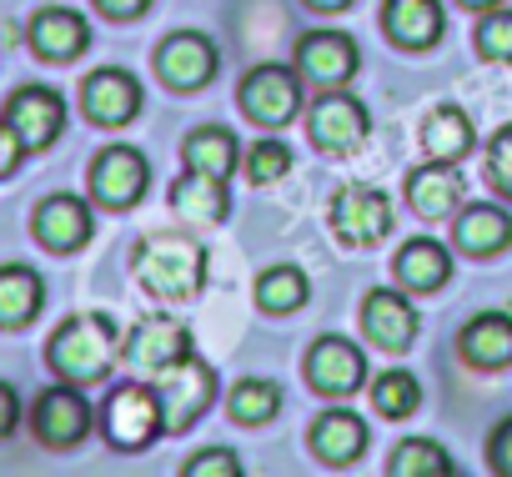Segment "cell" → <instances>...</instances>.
<instances>
[{
    "label": "cell",
    "instance_id": "cell-1",
    "mask_svg": "<svg viewBox=\"0 0 512 477\" xmlns=\"http://www.w3.org/2000/svg\"><path fill=\"white\" fill-rule=\"evenodd\" d=\"M121 357V337H116V322L106 312H76L56 327L51 347H46V362L56 367V377L76 382V387H91L101 382Z\"/></svg>",
    "mask_w": 512,
    "mask_h": 477
},
{
    "label": "cell",
    "instance_id": "cell-2",
    "mask_svg": "<svg viewBox=\"0 0 512 477\" xmlns=\"http://www.w3.org/2000/svg\"><path fill=\"white\" fill-rule=\"evenodd\" d=\"M136 277L161 302H196V292L206 287V247L181 231L151 236L136 252Z\"/></svg>",
    "mask_w": 512,
    "mask_h": 477
},
{
    "label": "cell",
    "instance_id": "cell-3",
    "mask_svg": "<svg viewBox=\"0 0 512 477\" xmlns=\"http://www.w3.org/2000/svg\"><path fill=\"white\" fill-rule=\"evenodd\" d=\"M101 427H106V442L121 447V452L151 447V442L166 432V412H161L156 387H146V382H121V387L106 397Z\"/></svg>",
    "mask_w": 512,
    "mask_h": 477
},
{
    "label": "cell",
    "instance_id": "cell-4",
    "mask_svg": "<svg viewBox=\"0 0 512 477\" xmlns=\"http://www.w3.org/2000/svg\"><path fill=\"white\" fill-rule=\"evenodd\" d=\"M151 387H156V397H161L166 432H186V427L216 402V372H211L196 352L181 357V362H171V367H161V372L151 377Z\"/></svg>",
    "mask_w": 512,
    "mask_h": 477
},
{
    "label": "cell",
    "instance_id": "cell-5",
    "mask_svg": "<svg viewBox=\"0 0 512 477\" xmlns=\"http://www.w3.org/2000/svg\"><path fill=\"white\" fill-rule=\"evenodd\" d=\"M392 221H397L392 196L382 186H372V181H352L332 201V226H337V236H342L347 247H377V242H387Z\"/></svg>",
    "mask_w": 512,
    "mask_h": 477
},
{
    "label": "cell",
    "instance_id": "cell-6",
    "mask_svg": "<svg viewBox=\"0 0 512 477\" xmlns=\"http://www.w3.org/2000/svg\"><path fill=\"white\" fill-rule=\"evenodd\" d=\"M367 131H372L367 106H362L357 96H347L342 86H337V91H327V96H317V101H312V111H307V136H312L322 151H332V156L357 151V146L367 141Z\"/></svg>",
    "mask_w": 512,
    "mask_h": 477
},
{
    "label": "cell",
    "instance_id": "cell-7",
    "mask_svg": "<svg viewBox=\"0 0 512 477\" xmlns=\"http://www.w3.org/2000/svg\"><path fill=\"white\" fill-rule=\"evenodd\" d=\"M241 111L256 126H287L302 111V71L287 66H256L241 81Z\"/></svg>",
    "mask_w": 512,
    "mask_h": 477
},
{
    "label": "cell",
    "instance_id": "cell-8",
    "mask_svg": "<svg viewBox=\"0 0 512 477\" xmlns=\"http://www.w3.org/2000/svg\"><path fill=\"white\" fill-rule=\"evenodd\" d=\"M151 186V166L136 146H106L96 161H91V196L111 211H126L146 196Z\"/></svg>",
    "mask_w": 512,
    "mask_h": 477
},
{
    "label": "cell",
    "instance_id": "cell-9",
    "mask_svg": "<svg viewBox=\"0 0 512 477\" xmlns=\"http://www.w3.org/2000/svg\"><path fill=\"white\" fill-rule=\"evenodd\" d=\"M357 66H362V51L347 31H312L297 41V71H302V81H312L322 91L347 86L357 76Z\"/></svg>",
    "mask_w": 512,
    "mask_h": 477
},
{
    "label": "cell",
    "instance_id": "cell-10",
    "mask_svg": "<svg viewBox=\"0 0 512 477\" xmlns=\"http://www.w3.org/2000/svg\"><path fill=\"white\" fill-rule=\"evenodd\" d=\"M81 106H86V116L96 126H111V131L116 126H131L141 116V81L131 71H121V66H101V71L86 76Z\"/></svg>",
    "mask_w": 512,
    "mask_h": 477
},
{
    "label": "cell",
    "instance_id": "cell-11",
    "mask_svg": "<svg viewBox=\"0 0 512 477\" xmlns=\"http://www.w3.org/2000/svg\"><path fill=\"white\" fill-rule=\"evenodd\" d=\"M216 66H221L216 61V46L201 31H176L156 51V71H161V81L171 91H201V86H211Z\"/></svg>",
    "mask_w": 512,
    "mask_h": 477
},
{
    "label": "cell",
    "instance_id": "cell-12",
    "mask_svg": "<svg viewBox=\"0 0 512 477\" xmlns=\"http://www.w3.org/2000/svg\"><path fill=\"white\" fill-rule=\"evenodd\" d=\"M31 427L46 447H76L86 432H91V407L86 397L76 392V382L66 387H46L36 397V412H31Z\"/></svg>",
    "mask_w": 512,
    "mask_h": 477
},
{
    "label": "cell",
    "instance_id": "cell-13",
    "mask_svg": "<svg viewBox=\"0 0 512 477\" xmlns=\"http://www.w3.org/2000/svg\"><path fill=\"white\" fill-rule=\"evenodd\" d=\"M307 382L327 397H347L367 382V357L357 342L347 337H317V347L307 352Z\"/></svg>",
    "mask_w": 512,
    "mask_h": 477
},
{
    "label": "cell",
    "instance_id": "cell-14",
    "mask_svg": "<svg viewBox=\"0 0 512 477\" xmlns=\"http://www.w3.org/2000/svg\"><path fill=\"white\" fill-rule=\"evenodd\" d=\"M96 231V216H91V201L61 191V196H46L36 206V242L51 247V252H81Z\"/></svg>",
    "mask_w": 512,
    "mask_h": 477
},
{
    "label": "cell",
    "instance_id": "cell-15",
    "mask_svg": "<svg viewBox=\"0 0 512 477\" xmlns=\"http://www.w3.org/2000/svg\"><path fill=\"white\" fill-rule=\"evenodd\" d=\"M6 121L16 126V136L31 146V151H46L61 126H66V101L51 91V86H21L11 101H6Z\"/></svg>",
    "mask_w": 512,
    "mask_h": 477
},
{
    "label": "cell",
    "instance_id": "cell-16",
    "mask_svg": "<svg viewBox=\"0 0 512 477\" xmlns=\"http://www.w3.org/2000/svg\"><path fill=\"white\" fill-rule=\"evenodd\" d=\"M26 41H31V51H36L41 61L66 66V61H76V56L91 46V26H86V16H76V11H66V6H46V11L31 16Z\"/></svg>",
    "mask_w": 512,
    "mask_h": 477
},
{
    "label": "cell",
    "instance_id": "cell-17",
    "mask_svg": "<svg viewBox=\"0 0 512 477\" xmlns=\"http://www.w3.org/2000/svg\"><path fill=\"white\" fill-rule=\"evenodd\" d=\"M191 357V332L176 317H146L131 337H126V362L146 377H156L161 367Z\"/></svg>",
    "mask_w": 512,
    "mask_h": 477
},
{
    "label": "cell",
    "instance_id": "cell-18",
    "mask_svg": "<svg viewBox=\"0 0 512 477\" xmlns=\"http://www.w3.org/2000/svg\"><path fill=\"white\" fill-rule=\"evenodd\" d=\"M362 332L377 347H387V352H407L417 342V307L407 297L387 292V287L382 292H367V302H362Z\"/></svg>",
    "mask_w": 512,
    "mask_h": 477
},
{
    "label": "cell",
    "instance_id": "cell-19",
    "mask_svg": "<svg viewBox=\"0 0 512 477\" xmlns=\"http://www.w3.org/2000/svg\"><path fill=\"white\" fill-rule=\"evenodd\" d=\"M407 201L422 221H442L462 211V176L452 171V161H427L407 176Z\"/></svg>",
    "mask_w": 512,
    "mask_h": 477
},
{
    "label": "cell",
    "instance_id": "cell-20",
    "mask_svg": "<svg viewBox=\"0 0 512 477\" xmlns=\"http://www.w3.org/2000/svg\"><path fill=\"white\" fill-rule=\"evenodd\" d=\"M382 26H387V36L397 46L427 51L432 41H442L447 16H442V0H387V6H382Z\"/></svg>",
    "mask_w": 512,
    "mask_h": 477
},
{
    "label": "cell",
    "instance_id": "cell-21",
    "mask_svg": "<svg viewBox=\"0 0 512 477\" xmlns=\"http://www.w3.org/2000/svg\"><path fill=\"white\" fill-rule=\"evenodd\" d=\"M312 452L322 457V462H332V467H347V462H357L362 457V447H367V422L357 417V412H347V407H332V412H322L317 422H312Z\"/></svg>",
    "mask_w": 512,
    "mask_h": 477
},
{
    "label": "cell",
    "instance_id": "cell-22",
    "mask_svg": "<svg viewBox=\"0 0 512 477\" xmlns=\"http://www.w3.org/2000/svg\"><path fill=\"white\" fill-rule=\"evenodd\" d=\"M397 282L412 287V292H437L447 277H452V252L437 242V236H412V242H402L397 252Z\"/></svg>",
    "mask_w": 512,
    "mask_h": 477
},
{
    "label": "cell",
    "instance_id": "cell-23",
    "mask_svg": "<svg viewBox=\"0 0 512 477\" xmlns=\"http://www.w3.org/2000/svg\"><path fill=\"white\" fill-rule=\"evenodd\" d=\"M41 307H46V282L31 267H21V262L0 267V327L6 332L31 327L41 317Z\"/></svg>",
    "mask_w": 512,
    "mask_h": 477
},
{
    "label": "cell",
    "instance_id": "cell-24",
    "mask_svg": "<svg viewBox=\"0 0 512 477\" xmlns=\"http://www.w3.org/2000/svg\"><path fill=\"white\" fill-rule=\"evenodd\" d=\"M171 211L186 216V221H206V226H216V221H226V211H231V191H226L221 176L186 171V176L171 186Z\"/></svg>",
    "mask_w": 512,
    "mask_h": 477
},
{
    "label": "cell",
    "instance_id": "cell-25",
    "mask_svg": "<svg viewBox=\"0 0 512 477\" xmlns=\"http://www.w3.org/2000/svg\"><path fill=\"white\" fill-rule=\"evenodd\" d=\"M457 247L472 257H497L512 247V216L502 206H462L457 211Z\"/></svg>",
    "mask_w": 512,
    "mask_h": 477
},
{
    "label": "cell",
    "instance_id": "cell-26",
    "mask_svg": "<svg viewBox=\"0 0 512 477\" xmlns=\"http://www.w3.org/2000/svg\"><path fill=\"white\" fill-rule=\"evenodd\" d=\"M462 357L472 367H512V317L507 312H477L462 327Z\"/></svg>",
    "mask_w": 512,
    "mask_h": 477
},
{
    "label": "cell",
    "instance_id": "cell-27",
    "mask_svg": "<svg viewBox=\"0 0 512 477\" xmlns=\"http://www.w3.org/2000/svg\"><path fill=\"white\" fill-rule=\"evenodd\" d=\"M422 146L432 161H462L472 151V121L462 106H437L422 126Z\"/></svg>",
    "mask_w": 512,
    "mask_h": 477
},
{
    "label": "cell",
    "instance_id": "cell-28",
    "mask_svg": "<svg viewBox=\"0 0 512 477\" xmlns=\"http://www.w3.org/2000/svg\"><path fill=\"white\" fill-rule=\"evenodd\" d=\"M236 156H241V146H236V136L226 126H201V131L186 136V166L191 171H206V176L226 181L236 171Z\"/></svg>",
    "mask_w": 512,
    "mask_h": 477
},
{
    "label": "cell",
    "instance_id": "cell-29",
    "mask_svg": "<svg viewBox=\"0 0 512 477\" xmlns=\"http://www.w3.org/2000/svg\"><path fill=\"white\" fill-rule=\"evenodd\" d=\"M312 297V282H307V272L302 267H292V262H282V267H267L262 277H256V307L262 312H297L302 302Z\"/></svg>",
    "mask_w": 512,
    "mask_h": 477
},
{
    "label": "cell",
    "instance_id": "cell-30",
    "mask_svg": "<svg viewBox=\"0 0 512 477\" xmlns=\"http://www.w3.org/2000/svg\"><path fill=\"white\" fill-rule=\"evenodd\" d=\"M226 407H231V417H236V422L262 427V422H272V417H277V407H282V387H277V382H267V377H246V382H236V387H231Z\"/></svg>",
    "mask_w": 512,
    "mask_h": 477
},
{
    "label": "cell",
    "instance_id": "cell-31",
    "mask_svg": "<svg viewBox=\"0 0 512 477\" xmlns=\"http://www.w3.org/2000/svg\"><path fill=\"white\" fill-rule=\"evenodd\" d=\"M387 472H392V477H452V457H447L442 442L407 437V442H397Z\"/></svg>",
    "mask_w": 512,
    "mask_h": 477
},
{
    "label": "cell",
    "instance_id": "cell-32",
    "mask_svg": "<svg viewBox=\"0 0 512 477\" xmlns=\"http://www.w3.org/2000/svg\"><path fill=\"white\" fill-rule=\"evenodd\" d=\"M372 407L382 412V417H412L417 407H422V387H417V377L412 372H382L377 382H372Z\"/></svg>",
    "mask_w": 512,
    "mask_h": 477
},
{
    "label": "cell",
    "instance_id": "cell-33",
    "mask_svg": "<svg viewBox=\"0 0 512 477\" xmlns=\"http://www.w3.org/2000/svg\"><path fill=\"white\" fill-rule=\"evenodd\" d=\"M292 171V146L287 141H256L251 151H246V176L256 181V186H267V181H277V176H287Z\"/></svg>",
    "mask_w": 512,
    "mask_h": 477
},
{
    "label": "cell",
    "instance_id": "cell-34",
    "mask_svg": "<svg viewBox=\"0 0 512 477\" xmlns=\"http://www.w3.org/2000/svg\"><path fill=\"white\" fill-rule=\"evenodd\" d=\"M477 51L487 61H512V11H487L482 26H477Z\"/></svg>",
    "mask_w": 512,
    "mask_h": 477
},
{
    "label": "cell",
    "instance_id": "cell-35",
    "mask_svg": "<svg viewBox=\"0 0 512 477\" xmlns=\"http://www.w3.org/2000/svg\"><path fill=\"white\" fill-rule=\"evenodd\" d=\"M181 472H186V477H241V457H236L231 447H206V452H196Z\"/></svg>",
    "mask_w": 512,
    "mask_h": 477
},
{
    "label": "cell",
    "instance_id": "cell-36",
    "mask_svg": "<svg viewBox=\"0 0 512 477\" xmlns=\"http://www.w3.org/2000/svg\"><path fill=\"white\" fill-rule=\"evenodd\" d=\"M487 181L502 196H512V126H502L492 136V146H487Z\"/></svg>",
    "mask_w": 512,
    "mask_h": 477
},
{
    "label": "cell",
    "instance_id": "cell-37",
    "mask_svg": "<svg viewBox=\"0 0 512 477\" xmlns=\"http://www.w3.org/2000/svg\"><path fill=\"white\" fill-rule=\"evenodd\" d=\"M26 151H31V146L16 136V126H11V121H0V181H6V176L21 166V156H26Z\"/></svg>",
    "mask_w": 512,
    "mask_h": 477
},
{
    "label": "cell",
    "instance_id": "cell-38",
    "mask_svg": "<svg viewBox=\"0 0 512 477\" xmlns=\"http://www.w3.org/2000/svg\"><path fill=\"white\" fill-rule=\"evenodd\" d=\"M487 457H492V467L502 472V477H512V417L492 432V442H487Z\"/></svg>",
    "mask_w": 512,
    "mask_h": 477
},
{
    "label": "cell",
    "instance_id": "cell-39",
    "mask_svg": "<svg viewBox=\"0 0 512 477\" xmlns=\"http://www.w3.org/2000/svg\"><path fill=\"white\" fill-rule=\"evenodd\" d=\"M16 422H21V397H16L11 382H0V437H11Z\"/></svg>",
    "mask_w": 512,
    "mask_h": 477
},
{
    "label": "cell",
    "instance_id": "cell-40",
    "mask_svg": "<svg viewBox=\"0 0 512 477\" xmlns=\"http://www.w3.org/2000/svg\"><path fill=\"white\" fill-rule=\"evenodd\" d=\"M96 11L111 16V21H136L151 11V0H96Z\"/></svg>",
    "mask_w": 512,
    "mask_h": 477
},
{
    "label": "cell",
    "instance_id": "cell-41",
    "mask_svg": "<svg viewBox=\"0 0 512 477\" xmlns=\"http://www.w3.org/2000/svg\"><path fill=\"white\" fill-rule=\"evenodd\" d=\"M307 6H312V11H347L352 0H307Z\"/></svg>",
    "mask_w": 512,
    "mask_h": 477
},
{
    "label": "cell",
    "instance_id": "cell-42",
    "mask_svg": "<svg viewBox=\"0 0 512 477\" xmlns=\"http://www.w3.org/2000/svg\"><path fill=\"white\" fill-rule=\"evenodd\" d=\"M462 6H467V11H477V16H487V11H497V6H502V0H462Z\"/></svg>",
    "mask_w": 512,
    "mask_h": 477
}]
</instances>
